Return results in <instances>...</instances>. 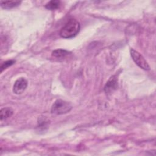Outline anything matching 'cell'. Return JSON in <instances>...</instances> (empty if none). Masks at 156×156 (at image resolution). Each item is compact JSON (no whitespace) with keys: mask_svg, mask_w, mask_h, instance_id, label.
I'll return each instance as SVG.
<instances>
[{"mask_svg":"<svg viewBox=\"0 0 156 156\" xmlns=\"http://www.w3.org/2000/svg\"><path fill=\"white\" fill-rule=\"evenodd\" d=\"M80 29L79 22L74 19L68 20L60 31V35L63 38H71L77 35Z\"/></svg>","mask_w":156,"mask_h":156,"instance_id":"cell-1","label":"cell"},{"mask_svg":"<svg viewBox=\"0 0 156 156\" xmlns=\"http://www.w3.org/2000/svg\"><path fill=\"white\" fill-rule=\"evenodd\" d=\"M72 105L68 102L62 99L56 100L51 107V113L55 115H63L69 112Z\"/></svg>","mask_w":156,"mask_h":156,"instance_id":"cell-2","label":"cell"},{"mask_svg":"<svg viewBox=\"0 0 156 156\" xmlns=\"http://www.w3.org/2000/svg\"><path fill=\"white\" fill-rule=\"evenodd\" d=\"M130 55L135 63L141 68L144 70H149L150 66L143 55L136 50L131 48Z\"/></svg>","mask_w":156,"mask_h":156,"instance_id":"cell-3","label":"cell"},{"mask_svg":"<svg viewBox=\"0 0 156 156\" xmlns=\"http://www.w3.org/2000/svg\"><path fill=\"white\" fill-rule=\"evenodd\" d=\"M27 87V80L24 77L18 79L13 87V91L16 94L23 93Z\"/></svg>","mask_w":156,"mask_h":156,"instance_id":"cell-4","label":"cell"},{"mask_svg":"<svg viewBox=\"0 0 156 156\" xmlns=\"http://www.w3.org/2000/svg\"><path fill=\"white\" fill-rule=\"evenodd\" d=\"M118 87V79L116 76H112L107 82L105 87L104 91L106 93H111L116 89Z\"/></svg>","mask_w":156,"mask_h":156,"instance_id":"cell-5","label":"cell"},{"mask_svg":"<svg viewBox=\"0 0 156 156\" xmlns=\"http://www.w3.org/2000/svg\"><path fill=\"white\" fill-rule=\"evenodd\" d=\"M21 3L19 1H1V6L3 9H10L18 6Z\"/></svg>","mask_w":156,"mask_h":156,"instance_id":"cell-6","label":"cell"},{"mask_svg":"<svg viewBox=\"0 0 156 156\" xmlns=\"http://www.w3.org/2000/svg\"><path fill=\"white\" fill-rule=\"evenodd\" d=\"M13 114V110L10 107H4L1 109L0 112V118L1 121L6 119L12 116Z\"/></svg>","mask_w":156,"mask_h":156,"instance_id":"cell-7","label":"cell"},{"mask_svg":"<svg viewBox=\"0 0 156 156\" xmlns=\"http://www.w3.org/2000/svg\"><path fill=\"white\" fill-rule=\"evenodd\" d=\"M70 54V52L65 49H57L52 51V55L54 57L57 58H63L68 55Z\"/></svg>","mask_w":156,"mask_h":156,"instance_id":"cell-8","label":"cell"},{"mask_svg":"<svg viewBox=\"0 0 156 156\" xmlns=\"http://www.w3.org/2000/svg\"><path fill=\"white\" fill-rule=\"evenodd\" d=\"M60 5V1L52 0V1H50L48 2H47L45 5V7L48 10H55V9H57V8H58Z\"/></svg>","mask_w":156,"mask_h":156,"instance_id":"cell-9","label":"cell"},{"mask_svg":"<svg viewBox=\"0 0 156 156\" xmlns=\"http://www.w3.org/2000/svg\"><path fill=\"white\" fill-rule=\"evenodd\" d=\"M15 60H10L5 61L3 63H2L1 66V72H2L4 69L7 68L9 66L12 65L13 63H15Z\"/></svg>","mask_w":156,"mask_h":156,"instance_id":"cell-10","label":"cell"}]
</instances>
